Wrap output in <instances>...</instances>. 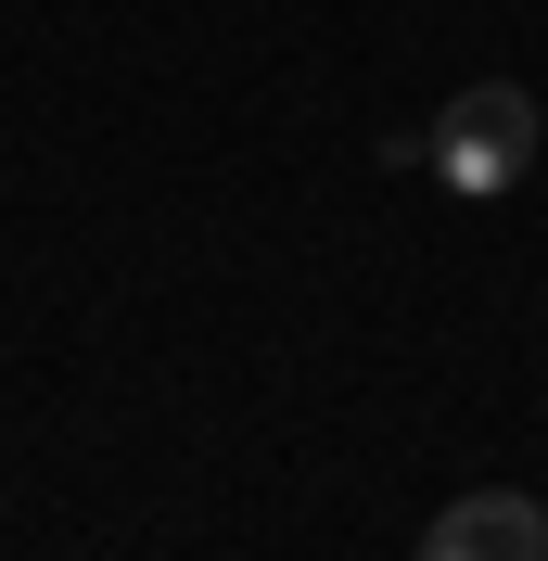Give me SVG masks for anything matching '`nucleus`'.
<instances>
[{
  "instance_id": "f257e3e1",
  "label": "nucleus",
  "mask_w": 548,
  "mask_h": 561,
  "mask_svg": "<svg viewBox=\"0 0 548 561\" xmlns=\"http://www.w3.org/2000/svg\"><path fill=\"white\" fill-rule=\"evenodd\" d=\"M421 153H434V179L459 192V205H498V192L536 167V103L484 77V90H459V103L434 115V140H421Z\"/></svg>"
},
{
  "instance_id": "f03ea898",
  "label": "nucleus",
  "mask_w": 548,
  "mask_h": 561,
  "mask_svg": "<svg viewBox=\"0 0 548 561\" xmlns=\"http://www.w3.org/2000/svg\"><path fill=\"white\" fill-rule=\"evenodd\" d=\"M421 561H548V511L511 497V485H484V497H459V511L434 524Z\"/></svg>"
}]
</instances>
